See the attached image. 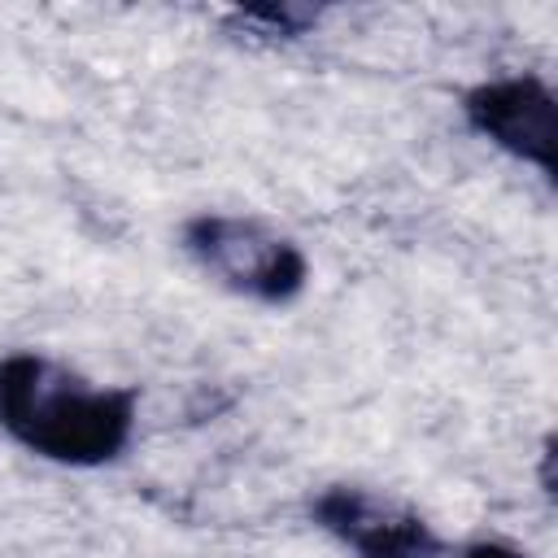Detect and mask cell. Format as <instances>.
<instances>
[{
  "mask_svg": "<svg viewBox=\"0 0 558 558\" xmlns=\"http://www.w3.org/2000/svg\"><path fill=\"white\" fill-rule=\"evenodd\" d=\"M466 126L514 161L536 166L545 179L558 170V100L541 74H501L466 87Z\"/></svg>",
  "mask_w": 558,
  "mask_h": 558,
  "instance_id": "cell-3",
  "label": "cell"
},
{
  "mask_svg": "<svg viewBox=\"0 0 558 558\" xmlns=\"http://www.w3.org/2000/svg\"><path fill=\"white\" fill-rule=\"evenodd\" d=\"M135 410V388H100L31 349L0 357V432L44 462L105 466L122 458Z\"/></svg>",
  "mask_w": 558,
  "mask_h": 558,
  "instance_id": "cell-1",
  "label": "cell"
},
{
  "mask_svg": "<svg viewBox=\"0 0 558 558\" xmlns=\"http://www.w3.org/2000/svg\"><path fill=\"white\" fill-rule=\"evenodd\" d=\"M310 519L353 558H445V536L405 501L366 484H327L310 501Z\"/></svg>",
  "mask_w": 558,
  "mask_h": 558,
  "instance_id": "cell-4",
  "label": "cell"
},
{
  "mask_svg": "<svg viewBox=\"0 0 558 558\" xmlns=\"http://www.w3.org/2000/svg\"><path fill=\"white\" fill-rule=\"evenodd\" d=\"M183 248L227 292L257 305H292L310 283L305 248L248 214H192L183 222Z\"/></svg>",
  "mask_w": 558,
  "mask_h": 558,
  "instance_id": "cell-2",
  "label": "cell"
},
{
  "mask_svg": "<svg viewBox=\"0 0 558 558\" xmlns=\"http://www.w3.org/2000/svg\"><path fill=\"white\" fill-rule=\"evenodd\" d=\"M318 17H323V9H310V4H253V9H231L222 22L240 39L288 44V39H301L305 31H314Z\"/></svg>",
  "mask_w": 558,
  "mask_h": 558,
  "instance_id": "cell-5",
  "label": "cell"
},
{
  "mask_svg": "<svg viewBox=\"0 0 558 558\" xmlns=\"http://www.w3.org/2000/svg\"><path fill=\"white\" fill-rule=\"evenodd\" d=\"M458 558H527V554L514 549V545H506V541H471Z\"/></svg>",
  "mask_w": 558,
  "mask_h": 558,
  "instance_id": "cell-6",
  "label": "cell"
}]
</instances>
